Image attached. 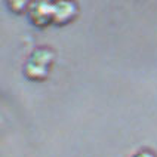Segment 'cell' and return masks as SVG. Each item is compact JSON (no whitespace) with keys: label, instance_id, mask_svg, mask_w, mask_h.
Masks as SVG:
<instances>
[{"label":"cell","instance_id":"6da1fadb","mask_svg":"<svg viewBox=\"0 0 157 157\" xmlns=\"http://www.w3.org/2000/svg\"><path fill=\"white\" fill-rule=\"evenodd\" d=\"M28 17L36 27L44 28L49 24H53L55 6H53V3H49V2H34L30 6Z\"/></svg>","mask_w":157,"mask_h":157},{"label":"cell","instance_id":"7a4b0ae2","mask_svg":"<svg viewBox=\"0 0 157 157\" xmlns=\"http://www.w3.org/2000/svg\"><path fill=\"white\" fill-rule=\"evenodd\" d=\"M55 6V17H53V24L58 27L70 24L73 19H76L78 13V8L73 2H56L53 3Z\"/></svg>","mask_w":157,"mask_h":157},{"label":"cell","instance_id":"3957f363","mask_svg":"<svg viewBox=\"0 0 157 157\" xmlns=\"http://www.w3.org/2000/svg\"><path fill=\"white\" fill-rule=\"evenodd\" d=\"M24 74L31 82H43V80L49 77V68L42 67V65L28 59L27 64L24 65Z\"/></svg>","mask_w":157,"mask_h":157},{"label":"cell","instance_id":"277c9868","mask_svg":"<svg viewBox=\"0 0 157 157\" xmlns=\"http://www.w3.org/2000/svg\"><path fill=\"white\" fill-rule=\"evenodd\" d=\"M30 61L36 62V64H39L42 67H46V68H51V65L55 61V53L49 48H39V49H36L34 52L31 53Z\"/></svg>","mask_w":157,"mask_h":157},{"label":"cell","instance_id":"5b68a950","mask_svg":"<svg viewBox=\"0 0 157 157\" xmlns=\"http://www.w3.org/2000/svg\"><path fill=\"white\" fill-rule=\"evenodd\" d=\"M30 6H31V3L24 2V0L9 2V8H10V10H13V12L18 13V15H21V13H24V12H28V10H30Z\"/></svg>","mask_w":157,"mask_h":157},{"label":"cell","instance_id":"8992f818","mask_svg":"<svg viewBox=\"0 0 157 157\" xmlns=\"http://www.w3.org/2000/svg\"><path fill=\"white\" fill-rule=\"evenodd\" d=\"M132 157H156L151 151H148V150H141V151H138V153H135Z\"/></svg>","mask_w":157,"mask_h":157}]
</instances>
